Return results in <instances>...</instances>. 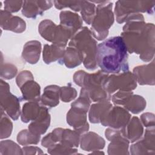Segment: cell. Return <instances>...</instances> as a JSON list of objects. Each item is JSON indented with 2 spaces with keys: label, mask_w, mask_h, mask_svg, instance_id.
I'll list each match as a JSON object with an SVG mask.
<instances>
[{
  "label": "cell",
  "mask_w": 155,
  "mask_h": 155,
  "mask_svg": "<svg viewBox=\"0 0 155 155\" xmlns=\"http://www.w3.org/2000/svg\"><path fill=\"white\" fill-rule=\"evenodd\" d=\"M0 154H23L22 148L12 140H1L0 143Z\"/></svg>",
  "instance_id": "33"
},
{
  "label": "cell",
  "mask_w": 155,
  "mask_h": 155,
  "mask_svg": "<svg viewBox=\"0 0 155 155\" xmlns=\"http://www.w3.org/2000/svg\"><path fill=\"white\" fill-rule=\"evenodd\" d=\"M38 31L46 41L64 47L73 36L70 30L60 24L56 25L50 19H44L39 23Z\"/></svg>",
  "instance_id": "7"
},
{
  "label": "cell",
  "mask_w": 155,
  "mask_h": 155,
  "mask_svg": "<svg viewBox=\"0 0 155 155\" xmlns=\"http://www.w3.org/2000/svg\"><path fill=\"white\" fill-rule=\"evenodd\" d=\"M23 1H5L4 10L10 13H15L18 12L23 5Z\"/></svg>",
  "instance_id": "39"
},
{
  "label": "cell",
  "mask_w": 155,
  "mask_h": 155,
  "mask_svg": "<svg viewBox=\"0 0 155 155\" xmlns=\"http://www.w3.org/2000/svg\"><path fill=\"white\" fill-rule=\"evenodd\" d=\"M123 136L130 143H134L139 140L143 134V127L140 119L133 116L127 124L122 128Z\"/></svg>",
  "instance_id": "19"
},
{
  "label": "cell",
  "mask_w": 155,
  "mask_h": 155,
  "mask_svg": "<svg viewBox=\"0 0 155 155\" xmlns=\"http://www.w3.org/2000/svg\"><path fill=\"white\" fill-rule=\"evenodd\" d=\"M82 1H54V7L59 10L70 8L74 12H80Z\"/></svg>",
  "instance_id": "36"
},
{
  "label": "cell",
  "mask_w": 155,
  "mask_h": 155,
  "mask_svg": "<svg viewBox=\"0 0 155 155\" xmlns=\"http://www.w3.org/2000/svg\"><path fill=\"white\" fill-rule=\"evenodd\" d=\"M108 76V74L102 70L91 74L84 70H78L73 75V81L82 87L80 95L87 97L91 102L110 101L111 96L102 87V83Z\"/></svg>",
  "instance_id": "3"
},
{
  "label": "cell",
  "mask_w": 155,
  "mask_h": 155,
  "mask_svg": "<svg viewBox=\"0 0 155 155\" xmlns=\"http://www.w3.org/2000/svg\"><path fill=\"white\" fill-rule=\"evenodd\" d=\"M145 99L140 95L133 94L124 105V108L133 114H137L146 108Z\"/></svg>",
  "instance_id": "29"
},
{
  "label": "cell",
  "mask_w": 155,
  "mask_h": 155,
  "mask_svg": "<svg viewBox=\"0 0 155 155\" xmlns=\"http://www.w3.org/2000/svg\"><path fill=\"white\" fill-rule=\"evenodd\" d=\"M96 5L93 1H82L81 14L82 19L88 25H91L96 14Z\"/></svg>",
  "instance_id": "30"
},
{
  "label": "cell",
  "mask_w": 155,
  "mask_h": 155,
  "mask_svg": "<svg viewBox=\"0 0 155 155\" xmlns=\"http://www.w3.org/2000/svg\"><path fill=\"white\" fill-rule=\"evenodd\" d=\"M97 4L96 14L91 23L90 31L93 36L98 41L105 39L108 35L109 29L114 21L112 11L113 2L107 1H93Z\"/></svg>",
  "instance_id": "5"
},
{
  "label": "cell",
  "mask_w": 155,
  "mask_h": 155,
  "mask_svg": "<svg viewBox=\"0 0 155 155\" xmlns=\"http://www.w3.org/2000/svg\"><path fill=\"white\" fill-rule=\"evenodd\" d=\"M40 139V135L33 134L28 129H24L19 131L16 137L18 143L23 146L37 145L39 142Z\"/></svg>",
  "instance_id": "31"
},
{
  "label": "cell",
  "mask_w": 155,
  "mask_h": 155,
  "mask_svg": "<svg viewBox=\"0 0 155 155\" xmlns=\"http://www.w3.org/2000/svg\"><path fill=\"white\" fill-rule=\"evenodd\" d=\"M47 152L50 154H76L78 153V149L69 148L58 143L48 148Z\"/></svg>",
  "instance_id": "35"
},
{
  "label": "cell",
  "mask_w": 155,
  "mask_h": 155,
  "mask_svg": "<svg viewBox=\"0 0 155 155\" xmlns=\"http://www.w3.org/2000/svg\"><path fill=\"white\" fill-rule=\"evenodd\" d=\"M51 1H24L22 8V15L28 18H36L53 6Z\"/></svg>",
  "instance_id": "14"
},
{
  "label": "cell",
  "mask_w": 155,
  "mask_h": 155,
  "mask_svg": "<svg viewBox=\"0 0 155 155\" xmlns=\"http://www.w3.org/2000/svg\"><path fill=\"white\" fill-rule=\"evenodd\" d=\"M65 47L56 44H45L42 51L43 61L46 64L60 60L64 54Z\"/></svg>",
  "instance_id": "28"
},
{
  "label": "cell",
  "mask_w": 155,
  "mask_h": 155,
  "mask_svg": "<svg viewBox=\"0 0 155 155\" xmlns=\"http://www.w3.org/2000/svg\"><path fill=\"white\" fill-rule=\"evenodd\" d=\"M60 25L70 30L73 36L82 27V19L76 13L64 10L60 13Z\"/></svg>",
  "instance_id": "18"
},
{
  "label": "cell",
  "mask_w": 155,
  "mask_h": 155,
  "mask_svg": "<svg viewBox=\"0 0 155 155\" xmlns=\"http://www.w3.org/2000/svg\"><path fill=\"white\" fill-rule=\"evenodd\" d=\"M130 147V154H155V132L154 127L147 128L144 134Z\"/></svg>",
  "instance_id": "11"
},
{
  "label": "cell",
  "mask_w": 155,
  "mask_h": 155,
  "mask_svg": "<svg viewBox=\"0 0 155 155\" xmlns=\"http://www.w3.org/2000/svg\"><path fill=\"white\" fill-rule=\"evenodd\" d=\"M0 26L3 30L21 33L25 30L26 23L21 18L13 16L8 12L1 10L0 13Z\"/></svg>",
  "instance_id": "13"
},
{
  "label": "cell",
  "mask_w": 155,
  "mask_h": 155,
  "mask_svg": "<svg viewBox=\"0 0 155 155\" xmlns=\"http://www.w3.org/2000/svg\"><path fill=\"white\" fill-rule=\"evenodd\" d=\"M77 96L76 90L71 86L60 87V99L64 102H69L74 100Z\"/></svg>",
  "instance_id": "37"
},
{
  "label": "cell",
  "mask_w": 155,
  "mask_h": 155,
  "mask_svg": "<svg viewBox=\"0 0 155 155\" xmlns=\"http://www.w3.org/2000/svg\"><path fill=\"white\" fill-rule=\"evenodd\" d=\"M140 120L142 124L147 128L154 127V114L151 113H144L141 114Z\"/></svg>",
  "instance_id": "40"
},
{
  "label": "cell",
  "mask_w": 155,
  "mask_h": 155,
  "mask_svg": "<svg viewBox=\"0 0 155 155\" xmlns=\"http://www.w3.org/2000/svg\"><path fill=\"white\" fill-rule=\"evenodd\" d=\"M131 116L129 111L124 107L118 105L112 106L106 112L100 123L104 127L121 129L127 124Z\"/></svg>",
  "instance_id": "10"
},
{
  "label": "cell",
  "mask_w": 155,
  "mask_h": 155,
  "mask_svg": "<svg viewBox=\"0 0 155 155\" xmlns=\"http://www.w3.org/2000/svg\"><path fill=\"white\" fill-rule=\"evenodd\" d=\"M102 87L111 95L119 90H134L137 87V81L134 74L127 71L108 75L104 79Z\"/></svg>",
  "instance_id": "8"
},
{
  "label": "cell",
  "mask_w": 155,
  "mask_h": 155,
  "mask_svg": "<svg viewBox=\"0 0 155 155\" xmlns=\"http://www.w3.org/2000/svg\"><path fill=\"white\" fill-rule=\"evenodd\" d=\"M128 50L121 36L111 37L97 46L96 62L105 73L128 71Z\"/></svg>",
  "instance_id": "2"
},
{
  "label": "cell",
  "mask_w": 155,
  "mask_h": 155,
  "mask_svg": "<svg viewBox=\"0 0 155 155\" xmlns=\"http://www.w3.org/2000/svg\"><path fill=\"white\" fill-rule=\"evenodd\" d=\"M137 83L140 85H154V61L148 64L138 65L135 67L133 70Z\"/></svg>",
  "instance_id": "15"
},
{
  "label": "cell",
  "mask_w": 155,
  "mask_h": 155,
  "mask_svg": "<svg viewBox=\"0 0 155 155\" xmlns=\"http://www.w3.org/2000/svg\"><path fill=\"white\" fill-rule=\"evenodd\" d=\"M33 79L34 78L31 71L28 70H23L21 71L16 76V82L17 85L20 87L26 81Z\"/></svg>",
  "instance_id": "41"
},
{
  "label": "cell",
  "mask_w": 155,
  "mask_h": 155,
  "mask_svg": "<svg viewBox=\"0 0 155 155\" xmlns=\"http://www.w3.org/2000/svg\"><path fill=\"white\" fill-rule=\"evenodd\" d=\"M113 106L110 101L97 102L90 105L88 113L89 121L93 124L101 122L106 112Z\"/></svg>",
  "instance_id": "25"
},
{
  "label": "cell",
  "mask_w": 155,
  "mask_h": 155,
  "mask_svg": "<svg viewBox=\"0 0 155 155\" xmlns=\"http://www.w3.org/2000/svg\"><path fill=\"white\" fill-rule=\"evenodd\" d=\"M53 131L56 135L58 143L69 148H77L79 147L81 135L74 130L56 128Z\"/></svg>",
  "instance_id": "16"
},
{
  "label": "cell",
  "mask_w": 155,
  "mask_h": 155,
  "mask_svg": "<svg viewBox=\"0 0 155 155\" xmlns=\"http://www.w3.org/2000/svg\"><path fill=\"white\" fill-rule=\"evenodd\" d=\"M43 105L39 102H25L22 107L21 119L24 123H28L35 120L40 114Z\"/></svg>",
  "instance_id": "26"
},
{
  "label": "cell",
  "mask_w": 155,
  "mask_h": 155,
  "mask_svg": "<svg viewBox=\"0 0 155 155\" xmlns=\"http://www.w3.org/2000/svg\"><path fill=\"white\" fill-rule=\"evenodd\" d=\"M154 5V1H117L114 8L116 21L126 22L130 17L140 13L153 14Z\"/></svg>",
  "instance_id": "6"
},
{
  "label": "cell",
  "mask_w": 155,
  "mask_h": 155,
  "mask_svg": "<svg viewBox=\"0 0 155 155\" xmlns=\"http://www.w3.org/2000/svg\"><path fill=\"white\" fill-rule=\"evenodd\" d=\"M87 113V112L84 110L74 107H71L67 113V124L81 135L87 133L89 130Z\"/></svg>",
  "instance_id": "12"
},
{
  "label": "cell",
  "mask_w": 155,
  "mask_h": 155,
  "mask_svg": "<svg viewBox=\"0 0 155 155\" xmlns=\"http://www.w3.org/2000/svg\"><path fill=\"white\" fill-rule=\"evenodd\" d=\"M120 36L128 52L139 54L143 62L153 59L155 50V27L153 23L133 19L126 22Z\"/></svg>",
  "instance_id": "1"
},
{
  "label": "cell",
  "mask_w": 155,
  "mask_h": 155,
  "mask_svg": "<svg viewBox=\"0 0 155 155\" xmlns=\"http://www.w3.org/2000/svg\"><path fill=\"white\" fill-rule=\"evenodd\" d=\"M2 53H1V71L0 75L1 79H12L18 73L17 67L12 64L3 62Z\"/></svg>",
  "instance_id": "34"
},
{
  "label": "cell",
  "mask_w": 155,
  "mask_h": 155,
  "mask_svg": "<svg viewBox=\"0 0 155 155\" xmlns=\"http://www.w3.org/2000/svg\"><path fill=\"white\" fill-rule=\"evenodd\" d=\"M50 119L48 108L44 105L40 114L35 120L31 122L28 129L35 134L40 136L44 134L50 127Z\"/></svg>",
  "instance_id": "20"
},
{
  "label": "cell",
  "mask_w": 155,
  "mask_h": 155,
  "mask_svg": "<svg viewBox=\"0 0 155 155\" xmlns=\"http://www.w3.org/2000/svg\"><path fill=\"white\" fill-rule=\"evenodd\" d=\"M0 103L2 108L13 120L18 119L21 112L20 99L10 93L9 84L1 79L0 83Z\"/></svg>",
  "instance_id": "9"
},
{
  "label": "cell",
  "mask_w": 155,
  "mask_h": 155,
  "mask_svg": "<svg viewBox=\"0 0 155 155\" xmlns=\"http://www.w3.org/2000/svg\"><path fill=\"white\" fill-rule=\"evenodd\" d=\"M23 154L33 155V154H44L42 150L36 146H24L22 148Z\"/></svg>",
  "instance_id": "42"
},
{
  "label": "cell",
  "mask_w": 155,
  "mask_h": 155,
  "mask_svg": "<svg viewBox=\"0 0 155 155\" xmlns=\"http://www.w3.org/2000/svg\"><path fill=\"white\" fill-rule=\"evenodd\" d=\"M97 41L87 27H82L70 39L68 45L75 47L79 52L84 67L93 71L98 67L96 62Z\"/></svg>",
  "instance_id": "4"
},
{
  "label": "cell",
  "mask_w": 155,
  "mask_h": 155,
  "mask_svg": "<svg viewBox=\"0 0 155 155\" xmlns=\"http://www.w3.org/2000/svg\"><path fill=\"white\" fill-rule=\"evenodd\" d=\"M133 94L132 91H117L111 96V100L114 104L122 105L127 102L128 99Z\"/></svg>",
  "instance_id": "38"
},
{
  "label": "cell",
  "mask_w": 155,
  "mask_h": 155,
  "mask_svg": "<svg viewBox=\"0 0 155 155\" xmlns=\"http://www.w3.org/2000/svg\"><path fill=\"white\" fill-rule=\"evenodd\" d=\"M59 98L60 87L56 85H50L44 88L40 102L47 108H53L59 104Z\"/></svg>",
  "instance_id": "23"
},
{
  "label": "cell",
  "mask_w": 155,
  "mask_h": 155,
  "mask_svg": "<svg viewBox=\"0 0 155 155\" xmlns=\"http://www.w3.org/2000/svg\"><path fill=\"white\" fill-rule=\"evenodd\" d=\"M13 130V124L5 111L1 108L0 120V138L1 139L8 137Z\"/></svg>",
  "instance_id": "32"
},
{
  "label": "cell",
  "mask_w": 155,
  "mask_h": 155,
  "mask_svg": "<svg viewBox=\"0 0 155 155\" xmlns=\"http://www.w3.org/2000/svg\"><path fill=\"white\" fill-rule=\"evenodd\" d=\"M19 88L22 93V100L28 102H40L41 87L34 79L26 81Z\"/></svg>",
  "instance_id": "22"
},
{
  "label": "cell",
  "mask_w": 155,
  "mask_h": 155,
  "mask_svg": "<svg viewBox=\"0 0 155 155\" xmlns=\"http://www.w3.org/2000/svg\"><path fill=\"white\" fill-rule=\"evenodd\" d=\"M41 49V44L39 41L36 40L28 41L24 45L22 58L25 62L30 64H35L39 60Z\"/></svg>",
  "instance_id": "21"
},
{
  "label": "cell",
  "mask_w": 155,
  "mask_h": 155,
  "mask_svg": "<svg viewBox=\"0 0 155 155\" xmlns=\"http://www.w3.org/2000/svg\"><path fill=\"white\" fill-rule=\"evenodd\" d=\"M59 64H64L68 68H73L83 62V59L78 50L73 46L68 45L65 50L62 58L58 61Z\"/></svg>",
  "instance_id": "24"
},
{
  "label": "cell",
  "mask_w": 155,
  "mask_h": 155,
  "mask_svg": "<svg viewBox=\"0 0 155 155\" xmlns=\"http://www.w3.org/2000/svg\"><path fill=\"white\" fill-rule=\"evenodd\" d=\"M105 140L98 134L89 131L81 136L80 147L85 151H93L100 150L104 148Z\"/></svg>",
  "instance_id": "17"
},
{
  "label": "cell",
  "mask_w": 155,
  "mask_h": 155,
  "mask_svg": "<svg viewBox=\"0 0 155 155\" xmlns=\"http://www.w3.org/2000/svg\"><path fill=\"white\" fill-rule=\"evenodd\" d=\"M108 146V154H129V141L123 136L122 131L114 137Z\"/></svg>",
  "instance_id": "27"
}]
</instances>
